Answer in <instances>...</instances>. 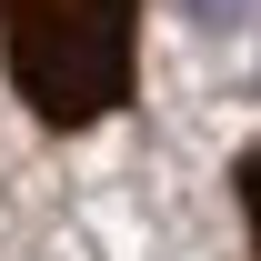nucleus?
Returning a JSON list of instances; mask_svg holds the SVG:
<instances>
[{
    "label": "nucleus",
    "instance_id": "obj_1",
    "mask_svg": "<svg viewBox=\"0 0 261 261\" xmlns=\"http://www.w3.org/2000/svg\"><path fill=\"white\" fill-rule=\"evenodd\" d=\"M10 91L50 130H91L130 111L141 81V0H0Z\"/></svg>",
    "mask_w": 261,
    "mask_h": 261
},
{
    "label": "nucleus",
    "instance_id": "obj_2",
    "mask_svg": "<svg viewBox=\"0 0 261 261\" xmlns=\"http://www.w3.org/2000/svg\"><path fill=\"white\" fill-rule=\"evenodd\" d=\"M231 191H241V221H251V261H261V141L231 161Z\"/></svg>",
    "mask_w": 261,
    "mask_h": 261
},
{
    "label": "nucleus",
    "instance_id": "obj_3",
    "mask_svg": "<svg viewBox=\"0 0 261 261\" xmlns=\"http://www.w3.org/2000/svg\"><path fill=\"white\" fill-rule=\"evenodd\" d=\"M191 31H251V0H181Z\"/></svg>",
    "mask_w": 261,
    "mask_h": 261
}]
</instances>
